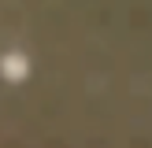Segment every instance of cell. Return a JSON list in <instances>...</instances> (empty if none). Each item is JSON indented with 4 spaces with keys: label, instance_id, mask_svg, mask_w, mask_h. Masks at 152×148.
<instances>
[{
    "label": "cell",
    "instance_id": "cell-1",
    "mask_svg": "<svg viewBox=\"0 0 152 148\" xmlns=\"http://www.w3.org/2000/svg\"><path fill=\"white\" fill-rule=\"evenodd\" d=\"M0 74H4L7 81H22L30 74V63H26V56H19V52H7L4 59H0Z\"/></svg>",
    "mask_w": 152,
    "mask_h": 148
}]
</instances>
